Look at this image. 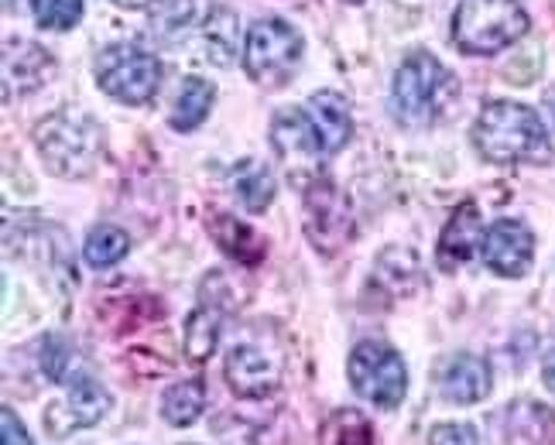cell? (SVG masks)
<instances>
[{
    "instance_id": "obj_26",
    "label": "cell",
    "mask_w": 555,
    "mask_h": 445,
    "mask_svg": "<svg viewBox=\"0 0 555 445\" xmlns=\"http://www.w3.org/2000/svg\"><path fill=\"white\" fill-rule=\"evenodd\" d=\"M35 21L49 31H66L79 25L82 17V0H31Z\"/></svg>"
},
{
    "instance_id": "obj_10",
    "label": "cell",
    "mask_w": 555,
    "mask_h": 445,
    "mask_svg": "<svg viewBox=\"0 0 555 445\" xmlns=\"http://www.w3.org/2000/svg\"><path fill=\"white\" fill-rule=\"evenodd\" d=\"M306 233L323 253H336L353 237V209L326 179H315L306 193Z\"/></svg>"
},
{
    "instance_id": "obj_29",
    "label": "cell",
    "mask_w": 555,
    "mask_h": 445,
    "mask_svg": "<svg viewBox=\"0 0 555 445\" xmlns=\"http://www.w3.org/2000/svg\"><path fill=\"white\" fill-rule=\"evenodd\" d=\"M0 429H4V445H35L28 439V429L21 426V418L14 415V408H0Z\"/></svg>"
},
{
    "instance_id": "obj_13",
    "label": "cell",
    "mask_w": 555,
    "mask_h": 445,
    "mask_svg": "<svg viewBox=\"0 0 555 445\" xmlns=\"http://www.w3.org/2000/svg\"><path fill=\"white\" fill-rule=\"evenodd\" d=\"M223 312H227L223 309V278H220V271H212L203 282L199 305L192 309L185 332H182V346L192 364H203V359L217 350L220 329H223Z\"/></svg>"
},
{
    "instance_id": "obj_27",
    "label": "cell",
    "mask_w": 555,
    "mask_h": 445,
    "mask_svg": "<svg viewBox=\"0 0 555 445\" xmlns=\"http://www.w3.org/2000/svg\"><path fill=\"white\" fill-rule=\"evenodd\" d=\"M41 374H46L52 384H66L69 380V370L76 364V353L73 346L66 343V339H59V336H49L46 343H41Z\"/></svg>"
},
{
    "instance_id": "obj_15",
    "label": "cell",
    "mask_w": 555,
    "mask_h": 445,
    "mask_svg": "<svg viewBox=\"0 0 555 445\" xmlns=\"http://www.w3.org/2000/svg\"><path fill=\"white\" fill-rule=\"evenodd\" d=\"M483 237H487V230H483L477 202H463L439 237V267L450 274L460 271L483 247Z\"/></svg>"
},
{
    "instance_id": "obj_33",
    "label": "cell",
    "mask_w": 555,
    "mask_h": 445,
    "mask_svg": "<svg viewBox=\"0 0 555 445\" xmlns=\"http://www.w3.org/2000/svg\"><path fill=\"white\" fill-rule=\"evenodd\" d=\"M350 4H364V0H350Z\"/></svg>"
},
{
    "instance_id": "obj_4",
    "label": "cell",
    "mask_w": 555,
    "mask_h": 445,
    "mask_svg": "<svg viewBox=\"0 0 555 445\" xmlns=\"http://www.w3.org/2000/svg\"><path fill=\"white\" fill-rule=\"evenodd\" d=\"M35 147L59 179H87L103 161L100 123L79 110H55L35 127Z\"/></svg>"
},
{
    "instance_id": "obj_17",
    "label": "cell",
    "mask_w": 555,
    "mask_h": 445,
    "mask_svg": "<svg viewBox=\"0 0 555 445\" xmlns=\"http://www.w3.org/2000/svg\"><path fill=\"white\" fill-rule=\"evenodd\" d=\"M504 445H555V411L542 401L521 397L504 408Z\"/></svg>"
},
{
    "instance_id": "obj_21",
    "label": "cell",
    "mask_w": 555,
    "mask_h": 445,
    "mask_svg": "<svg viewBox=\"0 0 555 445\" xmlns=\"http://www.w3.org/2000/svg\"><path fill=\"white\" fill-rule=\"evenodd\" d=\"M203 45H206V58L212 66H230L233 52H237V14L230 8H217L209 11L206 28H203Z\"/></svg>"
},
{
    "instance_id": "obj_11",
    "label": "cell",
    "mask_w": 555,
    "mask_h": 445,
    "mask_svg": "<svg viewBox=\"0 0 555 445\" xmlns=\"http://www.w3.org/2000/svg\"><path fill=\"white\" fill-rule=\"evenodd\" d=\"M114 408V397L103 384H96L93 377H76L66 397H59L55 405L46 408L41 426L52 439H69L73 432L93 429L96 421Z\"/></svg>"
},
{
    "instance_id": "obj_3",
    "label": "cell",
    "mask_w": 555,
    "mask_h": 445,
    "mask_svg": "<svg viewBox=\"0 0 555 445\" xmlns=\"http://www.w3.org/2000/svg\"><path fill=\"white\" fill-rule=\"evenodd\" d=\"M460 96V79L436 55L415 52L398 66L391 87V107L404 127L439 123Z\"/></svg>"
},
{
    "instance_id": "obj_23",
    "label": "cell",
    "mask_w": 555,
    "mask_h": 445,
    "mask_svg": "<svg viewBox=\"0 0 555 445\" xmlns=\"http://www.w3.org/2000/svg\"><path fill=\"white\" fill-rule=\"evenodd\" d=\"M127 250H131V240H127V233L114 223L93 226L87 244H82V253H87L90 267H114L117 261L127 258Z\"/></svg>"
},
{
    "instance_id": "obj_8",
    "label": "cell",
    "mask_w": 555,
    "mask_h": 445,
    "mask_svg": "<svg viewBox=\"0 0 555 445\" xmlns=\"http://www.w3.org/2000/svg\"><path fill=\"white\" fill-rule=\"evenodd\" d=\"M96 82H100V90L111 93L114 100L141 107V103L152 100L162 87V62L152 52L117 41V45L100 52Z\"/></svg>"
},
{
    "instance_id": "obj_20",
    "label": "cell",
    "mask_w": 555,
    "mask_h": 445,
    "mask_svg": "<svg viewBox=\"0 0 555 445\" xmlns=\"http://www.w3.org/2000/svg\"><path fill=\"white\" fill-rule=\"evenodd\" d=\"M212 96H217V90H212L206 79H199V76L182 79V90H179L176 107H172V127H176V131H182V134L196 131V127L209 117Z\"/></svg>"
},
{
    "instance_id": "obj_7",
    "label": "cell",
    "mask_w": 555,
    "mask_h": 445,
    "mask_svg": "<svg viewBox=\"0 0 555 445\" xmlns=\"http://www.w3.org/2000/svg\"><path fill=\"white\" fill-rule=\"evenodd\" d=\"M347 374L353 391L384 411L398 408L404 401V391H409L404 359L398 356V350H391L388 343H377V339H364V343L353 346L347 359Z\"/></svg>"
},
{
    "instance_id": "obj_6",
    "label": "cell",
    "mask_w": 555,
    "mask_h": 445,
    "mask_svg": "<svg viewBox=\"0 0 555 445\" xmlns=\"http://www.w3.org/2000/svg\"><path fill=\"white\" fill-rule=\"evenodd\" d=\"M306 41L282 17H261L247 28V45H244V69L254 82L261 87H282V82L295 73L302 62Z\"/></svg>"
},
{
    "instance_id": "obj_31",
    "label": "cell",
    "mask_w": 555,
    "mask_h": 445,
    "mask_svg": "<svg viewBox=\"0 0 555 445\" xmlns=\"http://www.w3.org/2000/svg\"><path fill=\"white\" fill-rule=\"evenodd\" d=\"M114 4H120V8H131V11H138V8H147L152 0H114Z\"/></svg>"
},
{
    "instance_id": "obj_28",
    "label": "cell",
    "mask_w": 555,
    "mask_h": 445,
    "mask_svg": "<svg viewBox=\"0 0 555 445\" xmlns=\"http://www.w3.org/2000/svg\"><path fill=\"white\" fill-rule=\"evenodd\" d=\"M429 445H480V439L466 421H442V426L429 429Z\"/></svg>"
},
{
    "instance_id": "obj_25",
    "label": "cell",
    "mask_w": 555,
    "mask_h": 445,
    "mask_svg": "<svg viewBox=\"0 0 555 445\" xmlns=\"http://www.w3.org/2000/svg\"><path fill=\"white\" fill-rule=\"evenodd\" d=\"M196 17V0H162L152 14V35L162 41H179Z\"/></svg>"
},
{
    "instance_id": "obj_24",
    "label": "cell",
    "mask_w": 555,
    "mask_h": 445,
    "mask_svg": "<svg viewBox=\"0 0 555 445\" xmlns=\"http://www.w3.org/2000/svg\"><path fill=\"white\" fill-rule=\"evenodd\" d=\"M233 185H237V196L250 213H264L274 199V175L258 161H244L233 172Z\"/></svg>"
},
{
    "instance_id": "obj_19",
    "label": "cell",
    "mask_w": 555,
    "mask_h": 445,
    "mask_svg": "<svg viewBox=\"0 0 555 445\" xmlns=\"http://www.w3.org/2000/svg\"><path fill=\"white\" fill-rule=\"evenodd\" d=\"M206 411V384L199 377L182 380V384H172L162 394V418L176 429H189L196 426L199 415Z\"/></svg>"
},
{
    "instance_id": "obj_2",
    "label": "cell",
    "mask_w": 555,
    "mask_h": 445,
    "mask_svg": "<svg viewBox=\"0 0 555 445\" xmlns=\"http://www.w3.org/2000/svg\"><path fill=\"white\" fill-rule=\"evenodd\" d=\"M474 147L490 165H548L552 141L542 117L525 103L494 100L474 123Z\"/></svg>"
},
{
    "instance_id": "obj_9",
    "label": "cell",
    "mask_w": 555,
    "mask_h": 445,
    "mask_svg": "<svg viewBox=\"0 0 555 445\" xmlns=\"http://www.w3.org/2000/svg\"><path fill=\"white\" fill-rule=\"evenodd\" d=\"M227 384L237 397H264L282 388L285 377V353L271 336L247 332L227 350Z\"/></svg>"
},
{
    "instance_id": "obj_5",
    "label": "cell",
    "mask_w": 555,
    "mask_h": 445,
    "mask_svg": "<svg viewBox=\"0 0 555 445\" xmlns=\"http://www.w3.org/2000/svg\"><path fill=\"white\" fill-rule=\"evenodd\" d=\"M528 31L518 0H460L453 14V41L466 55H494Z\"/></svg>"
},
{
    "instance_id": "obj_1",
    "label": "cell",
    "mask_w": 555,
    "mask_h": 445,
    "mask_svg": "<svg viewBox=\"0 0 555 445\" xmlns=\"http://www.w3.org/2000/svg\"><path fill=\"white\" fill-rule=\"evenodd\" d=\"M350 134H353L350 103L333 90L312 93L306 100V107H288L271 123L274 152L282 155V161L298 182H302L306 168L315 172V161H326L336 152H344Z\"/></svg>"
},
{
    "instance_id": "obj_12",
    "label": "cell",
    "mask_w": 555,
    "mask_h": 445,
    "mask_svg": "<svg viewBox=\"0 0 555 445\" xmlns=\"http://www.w3.org/2000/svg\"><path fill=\"white\" fill-rule=\"evenodd\" d=\"M480 253L483 264L501 278H521L531 267V258H535V237L518 220H498L487 230Z\"/></svg>"
},
{
    "instance_id": "obj_22",
    "label": "cell",
    "mask_w": 555,
    "mask_h": 445,
    "mask_svg": "<svg viewBox=\"0 0 555 445\" xmlns=\"http://www.w3.org/2000/svg\"><path fill=\"white\" fill-rule=\"evenodd\" d=\"M319 445H374V426L353 408H336L319 426Z\"/></svg>"
},
{
    "instance_id": "obj_16",
    "label": "cell",
    "mask_w": 555,
    "mask_h": 445,
    "mask_svg": "<svg viewBox=\"0 0 555 445\" xmlns=\"http://www.w3.org/2000/svg\"><path fill=\"white\" fill-rule=\"evenodd\" d=\"M490 384H494L490 364L474 353L453 356L450 364L442 367V377H439L442 397L453 401V405H477V401H483L490 394Z\"/></svg>"
},
{
    "instance_id": "obj_30",
    "label": "cell",
    "mask_w": 555,
    "mask_h": 445,
    "mask_svg": "<svg viewBox=\"0 0 555 445\" xmlns=\"http://www.w3.org/2000/svg\"><path fill=\"white\" fill-rule=\"evenodd\" d=\"M542 380H545V388L555 394V350L542 359Z\"/></svg>"
},
{
    "instance_id": "obj_14",
    "label": "cell",
    "mask_w": 555,
    "mask_h": 445,
    "mask_svg": "<svg viewBox=\"0 0 555 445\" xmlns=\"http://www.w3.org/2000/svg\"><path fill=\"white\" fill-rule=\"evenodd\" d=\"M55 73V62L52 55L35 45V41H25V38H17V41H8L4 45V93L17 96L21 93H31L38 87H46V82L52 79Z\"/></svg>"
},
{
    "instance_id": "obj_32",
    "label": "cell",
    "mask_w": 555,
    "mask_h": 445,
    "mask_svg": "<svg viewBox=\"0 0 555 445\" xmlns=\"http://www.w3.org/2000/svg\"><path fill=\"white\" fill-rule=\"evenodd\" d=\"M545 107H548V114H552V120H555V90H548V96H545Z\"/></svg>"
},
{
    "instance_id": "obj_18",
    "label": "cell",
    "mask_w": 555,
    "mask_h": 445,
    "mask_svg": "<svg viewBox=\"0 0 555 445\" xmlns=\"http://www.w3.org/2000/svg\"><path fill=\"white\" fill-rule=\"evenodd\" d=\"M209 237L223 247V253H230V258L241 264H258L264 258V240L247 223L233 220V217H212Z\"/></svg>"
}]
</instances>
